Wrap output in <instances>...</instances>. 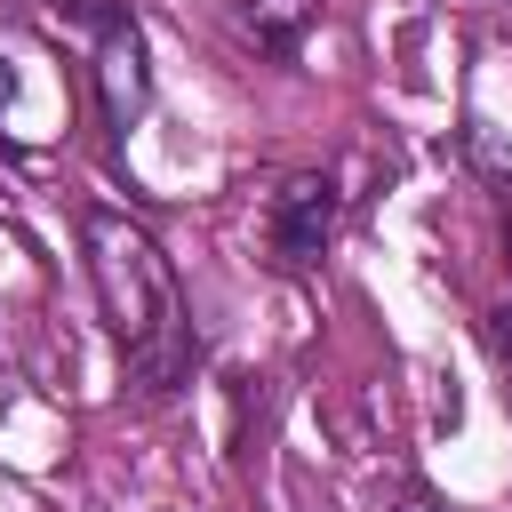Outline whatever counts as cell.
<instances>
[{
	"label": "cell",
	"mask_w": 512,
	"mask_h": 512,
	"mask_svg": "<svg viewBox=\"0 0 512 512\" xmlns=\"http://www.w3.org/2000/svg\"><path fill=\"white\" fill-rule=\"evenodd\" d=\"M320 8H328V0H248V8H240V32H248L264 56H296L304 32L320 24Z\"/></svg>",
	"instance_id": "277c9868"
},
{
	"label": "cell",
	"mask_w": 512,
	"mask_h": 512,
	"mask_svg": "<svg viewBox=\"0 0 512 512\" xmlns=\"http://www.w3.org/2000/svg\"><path fill=\"white\" fill-rule=\"evenodd\" d=\"M96 96H104V120L128 128L144 104H152V64H144V32L128 8H96Z\"/></svg>",
	"instance_id": "7a4b0ae2"
},
{
	"label": "cell",
	"mask_w": 512,
	"mask_h": 512,
	"mask_svg": "<svg viewBox=\"0 0 512 512\" xmlns=\"http://www.w3.org/2000/svg\"><path fill=\"white\" fill-rule=\"evenodd\" d=\"M328 240H336V184L328 176H288L272 192V256L288 272H304V264L328 256Z\"/></svg>",
	"instance_id": "3957f363"
},
{
	"label": "cell",
	"mask_w": 512,
	"mask_h": 512,
	"mask_svg": "<svg viewBox=\"0 0 512 512\" xmlns=\"http://www.w3.org/2000/svg\"><path fill=\"white\" fill-rule=\"evenodd\" d=\"M488 344H496V360H504V392H512V304L496 312V328H488Z\"/></svg>",
	"instance_id": "5b68a950"
},
{
	"label": "cell",
	"mask_w": 512,
	"mask_h": 512,
	"mask_svg": "<svg viewBox=\"0 0 512 512\" xmlns=\"http://www.w3.org/2000/svg\"><path fill=\"white\" fill-rule=\"evenodd\" d=\"M80 248H88V280H96V304H104L112 336L128 344L144 384L168 392L184 376V304H176L160 240L120 208H88L80 216Z\"/></svg>",
	"instance_id": "6da1fadb"
},
{
	"label": "cell",
	"mask_w": 512,
	"mask_h": 512,
	"mask_svg": "<svg viewBox=\"0 0 512 512\" xmlns=\"http://www.w3.org/2000/svg\"><path fill=\"white\" fill-rule=\"evenodd\" d=\"M400 512H448L440 496H400Z\"/></svg>",
	"instance_id": "8992f818"
}]
</instances>
